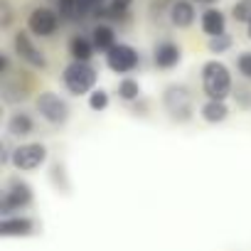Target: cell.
I'll list each match as a JSON object with an SVG mask.
<instances>
[{
    "label": "cell",
    "instance_id": "obj_20",
    "mask_svg": "<svg viewBox=\"0 0 251 251\" xmlns=\"http://www.w3.org/2000/svg\"><path fill=\"white\" fill-rule=\"evenodd\" d=\"M118 94H121V99H126V101L138 99V94H141L138 81H133V79H123V81L118 84Z\"/></svg>",
    "mask_w": 251,
    "mask_h": 251
},
{
    "label": "cell",
    "instance_id": "obj_15",
    "mask_svg": "<svg viewBox=\"0 0 251 251\" xmlns=\"http://www.w3.org/2000/svg\"><path fill=\"white\" fill-rule=\"evenodd\" d=\"M226 113H229V111H226L224 101H214V99H209V101L202 106V118L209 121V123H219V121H224Z\"/></svg>",
    "mask_w": 251,
    "mask_h": 251
},
{
    "label": "cell",
    "instance_id": "obj_8",
    "mask_svg": "<svg viewBox=\"0 0 251 251\" xmlns=\"http://www.w3.org/2000/svg\"><path fill=\"white\" fill-rule=\"evenodd\" d=\"M27 27L32 35H40V37H50L54 35L57 30V15L47 8H35L27 18Z\"/></svg>",
    "mask_w": 251,
    "mask_h": 251
},
{
    "label": "cell",
    "instance_id": "obj_16",
    "mask_svg": "<svg viewBox=\"0 0 251 251\" xmlns=\"http://www.w3.org/2000/svg\"><path fill=\"white\" fill-rule=\"evenodd\" d=\"M8 131L13 136H30L32 133V118L27 113H15L10 121H8Z\"/></svg>",
    "mask_w": 251,
    "mask_h": 251
},
{
    "label": "cell",
    "instance_id": "obj_3",
    "mask_svg": "<svg viewBox=\"0 0 251 251\" xmlns=\"http://www.w3.org/2000/svg\"><path fill=\"white\" fill-rule=\"evenodd\" d=\"M165 108L173 113V118H180V121H187L190 113H192V99H190V91L185 86H170L165 91Z\"/></svg>",
    "mask_w": 251,
    "mask_h": 251
},
{
    "label": "cell",
    "instance_id": "obj_13",
    "mask_svg": "<svg viewBox=\"0 0 251 251\" xmlns=\"http://www.w3.org/2000/svg\"><path fill=\"white\" fill-rule=\"evenodd\" d=\"M69 54L74 57V62H89L94 54V42H89L86 37H72L69 40Z\"/></svg>",
    "mask_w": 251,
    "mask_h": 251
},
{
    "label": "cell",
    "instance_id": "obj_1",
    "mask_svg": "<svg viewBox=\"0 0 251 251\" xmlns=\"http://www.w3.org/2000/svg\"><path fill=\"white\" fill-rule=\"evenodd\" d=\"M202 86L207 91L209 99L214 101H224L231 91V76L229 69L222 62H207L202 69Z\"/></svg>",
    "mask_w": 251,
    "mask_h": 251
},
{
    "label": "cell",
    "instance_id": "obj_19",
    "mask_svg": "<svg viewBox=\"0 0 251 251\" xmlns=\"http://www.w3.org/2000/svg\"><path fill=\"white\" fill-rule=\"evenodd\" d=\"M231 15L236 23H251V0H239V3H234L231 8Z\"/></svg>",
    "mask_w": 251,
    "mask_h": 251
},
{
    "label": "cell",
    "instance_id": "obj_14",
    "mask_svg": "<svg viewBox=\"0 0 251 251\" xmlns=\"http://www.w3.org/2000/svg\"><path fill=\"white\" fill-rule=\"evenodd\" d=\"M94 47L96 50H103V52H108L111 47H116V35H113V30L108 27V25H99L96 30H94Z\"/></svg>",
    "mask_w": 251,
    "mask_h": 251
},
{
    "label": "cell",
    "instance_id": "obj_21",
    "mask_svg": "<svg viewBox=\"0 0 251 251\" xmlns=\"http://www.w3.org/2000/svg\"><path fill=\"white\" fill-rule=\"evenodd\" d=\"M229 47H231V37H229V35H217V37L209 40V50L217 52V54H219V52H226Z\"/></svg>",
    "mask_w": 251,
    "mask_h": 251
},
{
    "label": "cell",
    "instance_id": "obj_26",
    "mask_svg": "<svg viewBox=\"0 0 251 251\" xmlns=\"http://www.w3.org/2000/svg\"><path fill=\"white\" fill-rule=\"evenodd\" d=\"M246 32H249V37H251V23H249V25H246Z\"/></svg>",
    "mask_w": 251,
    "mask_h": 251
},
{
    "label": "cell",
    "instance_id": "obj_12",
    "mask_svg": "<svg viewBox=\"0 0 251 251\" xmlns=\"http://www.w3.org/2000/svg\"><path fill=\"white\" fill-rule=\"evenodd\" d=\"M224 25H226V20H224V13H222V10L209 8V10L202 15V30H204L209 37L224 35Z\"/></svg>",
    "mask_w": 251,
    "mask_h": 251
},
{
    "label": "cell",
    "instance_id": "obj_23",
    "mask_svg": "<svg viewBox=\"0 0 251 251\" xmlns=\"http://www.w3.org/2000/svg\"><path fill=\"white\" fill-rule=\"evenodd\" d=\"M239 72H241L246 79H251V52H244V54L239 57Z\"/></svg>",
    "mask_w": 251,
    "mask_h": 251
},
{
    "label": "cell",
    "instance_id": "obj_10",
    "mask_svg": "<svg viewBox=\"0 0 251 251\" xmlns=\"http://www.w3.org/2000/svg\"><path fill=\"white\" fill-rule=\"evenodd\" d=\"M195 20V8L187 0H177V3L170 5V23L175 27H190Z\"/></svg>",
    "mask_w": 251,
    "mask_h": 251
},
{
    "label": "cell",
    "instance_id": "obj_9",
    "mask_svg": "<svg viewBox=\"0 0 251 251\" xmlns=\"http://www.w3.org/2000/svg\"><path fill=\"white\" fill-rule=\"evenodd\" d=\"M15 52L20 54V59H25L27 64H32V67H37V69H42V67L47 64L45 54L32 45V40H30L25 32H18V35H15Z\"/></svg>",
    "mask_w": 251,
    "mask_h": 251
},
{
    "label": "cell",
    "instance_id": "obj_22",
    "mask_svg": "<svg viewBox=\"0 0 251 251\" xmlns=\"http://www.w3.org/2000/svg\"><path fill=\"white\" fill-rule=\"evenodd\" d=\"M89 106H91L94 111H103V108L108 106V96H106V91H94L91 99H89Z\"/></svg>",
    "mask_w": 251,
    "mask_h": 251
},
{
    "label": "cell",
    "instance_id": "obj_25",
    "mask_svg": "<svg viewBox=\"0 0 251 251\" xmlns=\"http://www.w3.org/2000/svg\"><path fill=\"white\" fill-rule=\"evenodd\" d=\"M0 10H3V27H8L10 25V8H8V3H0Z\"/></svg>",
    "mask_w": 251,
    "mask_h": 251
},
{
    "label": "cell",
    "instance_id": "obj_7",
    "mask_svg": "<svg viewBox=\"0 0 251 251\" xmlns=\"http://www.w3.org/2000/svg\"><path fill=\"white\" fill-rule=\"evenodd\" d=\"M30 200H32V190H30L25 182L13 180V182H10V190L5 192L3 202H0V212H3V214H10L13 209H20V207L30 204Z\"/></svg>",
    "mask_w": 251,
    "mask_h": 251
},
{
    "label": "cell",
    "instance_id": "obj_24",
    "mask_svg": "<svg viewBox=\"0 0 251 251\" xmlns=\"http://www.w3.org/2000/svg\"><path fill=\"white\" fill-rule=\"evenodd\" d=\"M103 3H106V0H81V8H84V13L89 15V13L101 10V8H103Z\"/></svg>",
    "mask_w": 251,
    "mask_h": 251
},
{
    "label": "cell",
    "instance_id": "obj_5",
    "mask_svg": "<svg viewBox=\"0 0 251 251\" xmlns=\"http://www.w3.org/2000/svg\"><path fill=\"white\" fill-rule=\"evenodd\" d=\"M106 62H108V67H111L113 72L126 74V72L136 69L138 54H136V50L128 47V45H116V47H111V50L106 52Z\"/></svg>",
    "mask_w": 251,
    "mask_h": 251
},
{
    "label": "cell",
    "instance_id": "obj_17",
    "mask_svg": "<svg viewBox=\"0 0 251 251\" xmlns=\"http://www.w3.org/2000/svg\"><path fill=\"white\" fill-rule=\"evenodd\" d=\"M57 10L62 18L67 20H79V18H86L84 8H81V0H57Z\"/></svg>",
    "mask_w": 251,
    "mask_h": 251
},
{
    "label": "cell",
    "instance_id": "obj_18",
    "mask_svg": "<svg viewBox=\"0 0 251 251\" xmlns=\"http://www.w3.org/2000/svg\"><path fill=\"white\" fill-rule=\"evenodd\" d=\"M32 231V222L30 219H5L3 222V234L5 236H25Z\"/></svg>",
    "mask_w": 251,
    "mask_h": 251
},
{
    "label": "cell",
    "instance_id": "obj_27",
    "mask_svg": "<svg viewBox=\"0 0 251 251\" xmlns=\"http://www.w3.org/2000/svg\"><path fill=\"white\" fill-rule=\"evenodd\" d=\"M197 3H214V0H197Z\"/></svg>",
    "mask_w": 251,
    "mask_h": 251
},
{
    "label": "cell",
    "instance_id": "obj_2",
    "mask_svg": "<svg viewBox=\"0 0 251 251\" xmlns=\"http://www.w3.org/2000/svg\"><path fill=\"white\" fill-rule=\"evenodd\" d=\"M96 84V72L86 62H74L64 69V86L72 94H86Z\"/></svg>",
    "mask_w": 251,
    "mask_h": 251
},
{
    "label": "cell",
    "instance_id": "obj_4",
    "mask_svg": "<svg viewBox=\"0 0 251 251\" xmlns=\"http://www.w3.org/2000/svg\"><path fill=\"white\" fill-rule=\"evenodd\" d=\"M37 111H40L50 123H64L67 116H69L67 103H64L57 94H52V91L40 94V99H37Z\"/></svg>",
    "mask_w": 251,
    "mask_h": 251
},
{
    "label": "cell",
    "instance_id": "obj_11",
    "mask_svg": "<svg viewBox=\"0 0 251 251\" xmlns=\"http://www.w3.org/2000/svg\"><path fill=\"white\" fill-rule=\"evenodd\" d=\"M153 59H155V64L160 69H170V67H175L180 62V47L173 45V42H160L155 47V57Z\"/></svg>",
    "mask_w": 251,
    "mask_h": 251
},
{
    "label": "cell",
    "instance_id": "obj_6",
    "mask_svg": "<svg viewBox=\"0 0 251 251\" xmlns=\"http://www.w3.org/2000/svg\"><path fill=\"white\" fill-rule=\"evenodd\" d=\"M45 158H47L45 146H40V143H25V146H20L15 151L13 163L20 170H35V168H40L45 163Z\"/></svg>",
    "mask_w": 251,
    "mask_h": 251
}]
</instances>
